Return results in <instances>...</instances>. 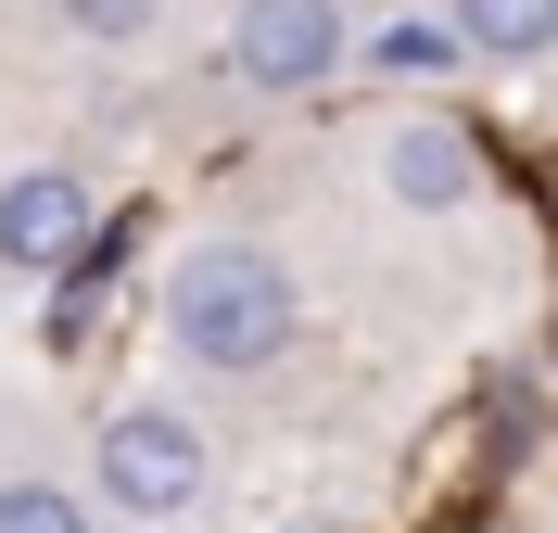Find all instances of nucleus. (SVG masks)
I'll return each instance as SVG.
<instances>
[{
  "mask_svg": "<svg viewBox=\"0 0 558 533\" xmlns=\"http://www.w3.org/2000/svg\"><path fill=\"white\" fill-rule=\"evenodd\" d=\"M292 330H305V292H292V267H279L267 242H191L166 267V343L191 355V368H216V381L279 368Z\"/></svg>",
  "mask_w": 558,
  "mask_h": 533,
  "instance_id": "nucleus-1",
  "label": "nucleus"
},
{
  "mask_svg": "<svg viewBox=\"0 0 558 533\" xmlns=\"http://www.w3.org/2000/svg\"><path fill=\"white\" fill-rule=\"evenodd\" d=\"M204 432L178 420V407H114L102 445H89V483H102V508H128V521H178V508L204 496Z\"/></svg>",
  "mask_w": 558,
  "mask_h": 533,
  "instance_id": "nucleus-2",
  "label": "nucleus"
},
{
  "mask_svg": "<svg viewBox=\"0 0 558 533\" xmlns=\"http://www.w3.org/2000/svg\"><path fill=\"white\" fill-rule=\"evenodd\" d=\"M89 254H102L89 178H64V166L0 178V267H13V280H64V267H89Z\"/></svg>",
  "mask_w": 558,
  "mask_h": 533,
  "instance_id": "nucleus-3",
  "label": "nucleus"
},
{
  "mask_svg": "<svg viewBox=\"0 0 558 533\" xmlns=\"http://www.w3.org/2000/svg\"><path fill=\"white\" fill-rule=\"evenodd\" d=\"M343 0H242L229 13V76L242 89H317V76H343Z\"/></svg>",
  "mask_w": 558,
  "mask_h": 533,
  "instance_id": "nucleus-4",
  "label": "nucleus"
},
{
  "mask_svg": "<svg viewBox=\"0 0 558 533\" xmlns=\"http://www.w3.org/2000/svg\"><path fill=\"white\" fill-rule=\"evenodd\" d=\"M381 178H393V204L445 216V204H470V178H483V153H470V128H445V114H407V128L381 141Z\"/></svg>",
  "mask_w": 558,
  "mask_h": 533,
  "instance_id": "nucleus-5",
  "label": "nucleus"
},
{
  "mask_svg": "<svg viewBox=\"0 0 558 533\" xmlns=\"http://www.w3.org/2000/svg\"><path fill=\"white\" fill-rule=\"evenodd\" d=\"M445 26L483 51V64H546L558 51V0H445Z\"/></svg>",
  "mask_w": 558,
  "mask_h": 533,
  "instance_id": "nucleus-6",
  "label": "nucleus"
},
{
  "mask_svg": "<svg viewBox=\"0 0 558 533\" xmlns=\"http://www.w3.org/2000/svg\"><path fill=\"white\" fill-rule=\"evenodd\" d=\"M368 64L381 76H445V64H470V38L445 13H393V26H368Z\"/></svg>",
  "mask_w": 558,
  "mask_h": 533,
  "instance_id": "nucleus-7",
  "label": "nucleus"
},
{
  "mask_svg": "<svg viewBox=\"0 0 558 533\" xmlns=\"http://www.w3.org/2000/svg\"><path fill=\"white\" fill-rule=\"evenodd\" d=\"M0 533H89V496H64V483H0Z\"/></svg>",
  "mask_w": 558,
  "mask_h": 533,
  "instance_id": "nucleus-8",
  "label": "nucleus"
},
{
  "mask_svg": "<svg viewBox=\"0 0 558 533\" xmlns=\"http://www.w3.org/2000/svg\"><path fill=\"white\" fill-rule=\"evenodd\" d=\"M166 0H64V38H140Z\"/></svg>",
  "mask_w": 558,
  "mask_h": 533,
  "instance_id": "nucleus-9",
  "label": "nucleus"
}]
</instances>
